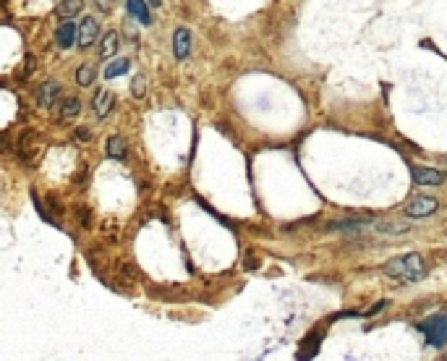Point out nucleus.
Segmentation results:
<instances>
[{"label":"nucleus","instance_id":"0eeeda50","mask_svg":"<svg viewBox=\"0 0 447 361\" xmlns=\"http://www.w3.org/2000/svg\"><path fill=\"white\" fill-rule=\"evenodd\" d=\"M55 40H58V45H61L63 50H69L71 45L79 42V29L71 24V21H66V24H63L61 29L55 32Z\"/></svg>","mask_w":447,"mask_h":361},{"label":"nucleus","instance_id":"f8f14e48","mask_svg":"<svg viewBox=\"0 0 447 361\" xmlns=\"http://www.w3.org/2000/svg\"><path fill=\"white\" fill-rule=\"evenodd\" d=\"M110 108H112V95L110 92H105V89H100L95 95V113L100 115V118H105L108 113H110Z\"/></svg>","mask_w":447,"mask_h":361},{"label":"nucleus","instance_id":"9b49d317","mask_svg":"<svg viewBox=\"0 0 447 361\" xmlns=\"http://www.w3.org/2000/svg\"><path fill=\"white\" fill-rule=\"evenodd\" d=\"M126 155H129L126 142H123L121 137H112L110 142H108V157H112V160H126Z\"/></svg>","mask_w":447,"mask_h":361},{"label":"nucleus","instance_id":"423d86ee","mask_svg":"<svg viewBox=\"0 0 447 361\" xmlns=\"http://www.w3.org/2000/svg\"><path fill=\"white\" fill-rule=\"evenodd\" d=\"M97 37H100V24H97V18L92 16H84L81 26H79V45L81 47H92L97 42Z\"/></svg>","mask_w":447,"mask_h":361},{"label":"nucleus","instance_id":"f3484780","mask_svg":"<svg viewBox=\"0 0 447 361\" xmlns=\"http://www.w3.org/2000/svg\"><path fill=\"white\" fill-rule=\"evenodd\" d=\"M131 92H134V97H144V92H146V79L144 76H134Z\"/></svg>","mask_w":447,"mask_h":361},{"label":"nucleus","instance_id":"f257e3e1","mask_svg":"<svg viewBox=\"0 0 447 361\" xmlns=\"http://www.w3.org/2000/svg\"><path fill=\"white\" fill-rule=\"evenodd\" d=\"M385 273L400 283H416L426 275V265H424L422 254H403V257L390 259L385 265Z\"/></svg>","mask_w":447,"mask_h":361},{"label":"nucleus","instance_id":"7ed1b4c3","mask_svg":"<svg viewBox=\"0 0 447 361\" xmlns=\"http://www.w3.org/2000/svg\"><path fill=\"white\" fill-rule=\"evenodd\" d=\"M439 202L434 197H416L405 205V215L408 217H429L437 212Z\"/></svg>","mask_w":447,"mask_h":361},{"label":"nucleus","instance_id":"6e6552de","mask_svg":"<svg viewBox=\"0 0 447 361\" xmlns=\"http://www.w3.org/2000/svg\"><path fill=\"white\" fill-rule=\"evenodd\" d=\"M61 95H63V86L58 84V81H47V84H42V89H40V105L50 108Z\"/></svg>","mask_w":447,"mask_h":361},{"label":"nucleus","instance_id":"2eb2a0df","mask_svg":"<svg viewBox=\"0 0 447 361\" xmlns=\"http://www.w3.org/2000/svg\"><path fill=\"white\" fill-rule=\"evenodd\" d=\"M79 108H81V105H79L76 97H69V100H66V103L61 105V118H63V120H66V118H74V115L79 113Z\"/></svg>","mask_w":447,"mask_h":361},{"label":"nucleus","instance_id":"dca6fc26","mask_svg":"<svg viewBox=\"0 0 447 361\" xmlns=\"http://www.w3.org/2000/svg\"><path fill=\"white\" fill-rule=\"evenodd\" d=\"M79 11H81V0H66L61 6V16L71 18V16H76Z\"/></svg>","mask_w":447,"mask_h":361},{"label":"nucleus","instance_id":"6ab92c4d","mask_svg":"<svg viewBox=\"0 0 447 361\" xmlns=\"http://www.w3.org/2000/svg\"><path fill=\"white\" fill-rule=\"evenodd\" d=\"M149 3H152V6H163V0H149Z\"/></svg>","mask_w":447,"mask_h":361},{"label":"nucleus","instance_id":"39448f33","mask_svg":"<svg viewBox=\"0 0 447 361\" xmlns=\"http://www.w3.org/2000/svg\"><path fill=\"white\" fill-rule=\"evenodd\" d=\"M411 176L413 183H419V186H442L447 178L442 171H431V168H413Z\"/></svg>","mask_w":447,"mask_h":361},{"label":"nucleus","instance_id":"4468645a","mask_svg":"<svg viewBox=\"0 0 447 361\" xmlns=\"http://www.w3.org/2000/svg\"><path fill=\"white\" fill-rule=\"evenodd\" d=\"M97 71L92 69V66H81V69L76 71V84L79 86H89L92 81H95Z\"/></svg>","mask_w":447,"mask_h":361},{"label":"nucleus","instance_id":"20e7f679","mask_svg":"<svg viewBox=\"0 0 447 361\" xmlns=\"http://www.w3.org/2000/svg\"><path fill=\"white\" fill-rule=\"evenodd\" d=\"M173 52L178 60H186L191 55V32L186 26H178L173 32Z\"/></svg>","mask_w":447,"mask_h":361},{"label":"nucleus","instance_id":"1a4fd4ad","mask_svg":"<svg viewBox=\"0 0 447 361\" xmlns=\"http://www.w3.org/2000/svg\"><path fill=\"white\" fill-rule=\"evenodd\" d=\"M126 11H129V16L137 18L139 24H149V21H152L144 0H126Z\"/></svg>","mask_w":447,"mask_h":361},{"label":"nucleus","instance_id":"a211bd4d","mask_svg":"<svg viewBox=\"0 0 447 361\" xmlns=\"http://www.w3.org/2000/svg\"><path fill=\"white\" fill-rule=\"evenodd\" d=\"M76 139H81V142H86V139H89V131H86V129H79V131H76Z\"/></svg>","mask_w":447,"mask_h":361},{"label":"nucleus","instance_id":"ddd939ff","mask_svg":"<svg viewBox=\"0 0 447 361\" xmlns=\"http://www.w3.org/2000/svg\"><path fill=\"white\" fill-rule=\"evenodd\" d=\"M131 69V60L129 58H118V60H112L110 66L105 69V79H115V76H121V74H126V71Z\"/></svg>","mask_w":447,"mask_h":361},{"label":"nucleus","instance_id":"9d476101","mask_svg":"<svg viewBox=\"0 0 447 361\" xmlns=\"http://www.w3.org/2000/svg\"><path fill=\"white\" fill-rule=\"evenodd\" d=\"M118 42H121V40H118V32H108V35L103 37V42H100V55H103V58H115V52H118Z\"/></svg>","mask_w":447,"mask_h":361},{"label":"nucleus","instance_id":"f03ea898","mask_svg":"<svg viewBox=\"0 0 447 361\" xmlns=\"http://www.w3.org/2000/svg\"><path fill=\"white\" fill-rule=\"evenodd\" d=\"M419 330L431 348H445L447 345V314H431L424 322H419Z\"/></svg>","mask_w":447,"mask_h":361}]
</instances>
